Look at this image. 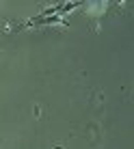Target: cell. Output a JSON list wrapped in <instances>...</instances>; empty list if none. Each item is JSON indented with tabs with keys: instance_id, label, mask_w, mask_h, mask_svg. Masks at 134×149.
Instances as JSON below:
<instances>
[]
</instances>
